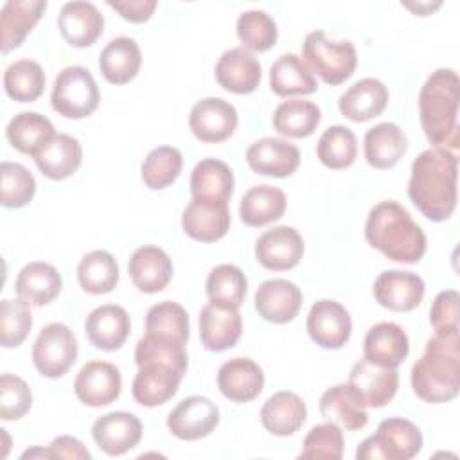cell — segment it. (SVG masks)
Instances as JSON below:
<instances>
[{
	"label": "cell",
	"mask_w": 460,
	"mask_h": 460,
	"mask_svg": "<svg viewBox=\"0 0 460 460\" xmlns=\"http://www.w3.org/2000/svg\"><path fill=\"white\" fill-rule=\"evenodd\" d=\"M300 458H329L340 460L343 456L341 428L332 422L313 426L304 438Z\"/></svg>",
	"instance_id": "51"
},
{
	"label": "cell",
	"mask_w": 460,
	"mask_h": 460,
	"mask_svg": "<svg viewBox=\"0 0 460 460\" xmlns=\"http://www.w3.org/2000/svg\"><path fill=\"white\" fill-rule=\"evenodd\" d=\"M108 5L115 9L124 20L131 23H144L153 16L156 0H108Z\"/></svg>",
	"instance_id": "54"
},
{
	"label": "cell",
	"mask_w": 460,
	"mask_h": 460,
	"mask_svg": "<svg viewBox=\"0 0 460 460\" xmlns=\"http://www.w3.org/2000/svg\"><path fill=\"white\" fill-rule=\"evenodd\" d=\"M237 110L225 99L207 97L198 101L189 115V128L205 144H217L230 138L237 128Z\"/></svg>",
	"instance_id": "10"
},
{
	"label": "cell",
	"mask_w": 460,
	"mask_h": 460,
	"mask_svg": "<svg viewBox=\"0 0 460 460\" xmlns=\"http://www.w3.org/2000/svg\"><path fill=\"white\" fill-rule=\"evenodd\" d=\"M5 93L18 102H32L45 90V72L32 59H18L4 72Z\"/></svg>",
	"instance_id": "44"
},
{
	"label": "cell",
	"mask_w": 460,
	"mask_h": 460,
	"mask_svg": "<svg viewBox=\"0 0 460 460\" xmlns=\"http://www.w3.org/2000/svg\"><path fill=\"white\" fill-rule=\"evenodd\" d=\"M318 408L327 422L347 431H358L368 422L365 399L350 383H340L327 388L320 397Z\"/></svg>",
	"instance_id": "16"
},
{
	"label": "cell",
	"mask_w": 460,
	"mask_h": 460,
	"mask_svg": "<svg viewBox=\"0 0 460 460\" xmlns=\"http://www.w3.org/2000/svg\"><path fill=\"white\" fill-rule=\"evenodd\" d=\"M408 138L394 122H379L365 133V160L374 169H392L406 153Z\"/></svg>",
	"instance_id": "33"
},
{
	"label": "cell",
	"mask_w": 460,
	"mask_h": 460,
	"mask_svg": "<svg viewBox=\"0 0 460 460\" xmlns=\"http://www.w3.org/2000/svg\"><path fill=\"white\" fill-rule=\"evenodd\" d=\"M372 291L379 305L395 313H408L420 305L426 286L417 273L402 270H386L379 273Z\"/></svg>",
	"instance_id": "15"
},
{
	"label": "cell",
	"mask_w": 460,
	"mask_h": 460,
	"mask_svg": "<svg viewBox=\"0 0 460 460\" xmlns=\"http://www.w3.org/2000/svg\"><path fill=\"white\" fill-rule=\"evenodd\" d=\"M460 79L453 68H437L419 92V117L433 147L458 153Z\"/></svg>",
	"instance_id": "4"
},
{
	"label": "cell",
	"mask_w": 460,
	"mask_h": 460,
	"mask_svg": "<svg viewBox=\"0 0 460 460\" xmlns=\"http://www.w3.org/2000/svg\"><path fill=\"white\" fill-rule=\"evenodd\" d=\"M205 289L212 304L239 309L246 296L248 280L241 268L234 264H219L210 270Z\"/></svg>",
	"instance_id": "42"
},
{
	"label": "cell",
	"mask_w": 460,
	"mask_h": 460,
	"mask_svg": "<svg viewBox=\"0 0 460 460\" xmlns=\"http://www.w3.org/2000/svg\"><path fill=\"white\" fill-rule=\"evenodd\" d=\"M142 65V52L133 38H113L101 50L99 68L102 77L111 84H126L133 81Z\"/></svg>",
	"instance_id": "34"
},
{
	"label": "cell",
	"mask_w": 460,
	"mask_h": 460,
	"mask_svg": "<svg viewBox=\"0 0 460 460\" xmlns=\"http://www.w3.org/2000/svg\"><path fill=\"white\" fill-rule=\"evenodd\" d=\"M429 323L435 332L458 331V293L455 289L440 291L429 309Z\"/></svg>",
	"instance_id": "53"
},
{
	"label": "cell",
	"mask_w": 460,
	"mask_h": 460,
	"mask_svg": "<svg viewBox=\"0 0 460 460\" xmlns=\"http://www.w3.org/2000/svg\"><path fill=\"white\" fill-rule=\"evenodd\" d=\"M61 275L59 271L41 261L25 264L14 282V291L18 298L25 300L29 305H47L61 293Z\"/></svg>",
	"instance_id": "32"
},
{
	"label": "cell",
	"mask_w": 460,
	"mask_h": 460,
	"mask_svg": "<svg viewBox=\"0 0 460 460\" xmlns=\"http://www.w3.org/2000/svg\"><path fill=\"white\" fill-rule=\"evenodd\" d=\"M99 101V86L92 72L84 66H66L54 79L50 104L52 110L65 119L79 120L92 115L97 110Z\"/></svg>",
	"instance_id": "7"
},
{
	"label": "cell",
	"mask_w": 460,
	"mask_h": 460,
	"mask_svg": "<svg viewBox=\"0 0 460 460\" xmlns=\"http://www.w3.org/2000/svg\"><path fill=\"white\" fill-rule=\"evenodd\" d=\"M45 9V0H9L4 4L0 11V49L4 54L18 49L23 43L27 34L40 22Z\"/></svg>",
	"instance_id": "30"
},
{
	"label": "cell",
	"mask_w": 460,
	"mask_h": 460,
	"mask_svg": "<svg viewBox=\"0 0 460 460\" xmlns=\"http://www.w3.org/2000/svg\"><path fill=\"white\" fill-rule=\"evenodd\" d=\"M302 300L304 296L300 288L286 279L264 280L253 296L259 316L279 325L288 323L298 316Z\"/></svg>",
	"instance_id": "18"
},
{
	"label": "cell",
	"mask_w": 460,
	"mask_h": 460,
	"mask_svg": "<svg viewBox=\"0 0 460 460\" xmlns=\"http://www.w3.org/2000/svg\"><path fill=\"white\" fill-rule=\"evenodd\" d=\"M2 198L5 208H22L29 205L36 194V180L31 171L16 162H2Z\"/></svg>",
	"instance_id": "49"
},
{
	"label": "cell",
	"mask_w": 460,
	"mask_h": 460,
	"mask_svg": "<svg viewBox=\"0 0 460 460\" xmlns=\"http://www.w3.org/2000/svg\"><path fill=\"white\" fill-rule=\"evenodd\" d=\"M458 153L429 147L411 164L408 196L429 221H446L456 207Z\"/></svg>",
	"instance_id": "1"
},
{
	"label": "cell",
	"mask_w": 460,
	"mask_h": 460,
	"mask_svg": "<svg viewBox=\"0 0 460 460\" xmlns=\"http://www.w3.org/2000/svg\"><path fill=\"white\" fill-rule=\"evenodd\" d=\"M411 388L428 404L453 401L460 392L458 331L435 332L411 368Z\"/></svg>",
	"instance_id": "2"
},
{
	"label": "cell",
	"mask_w": 460,
	"mask_h": 460,
	"mask_svg": "<svg viewBox=\"0 0 460 460\" xmlns=\"http://www.w3.org/2000/svg\"><path fill=\"white\" fill-rule=\"evenodd\" d=\"M307 408L295 392L280 390L266 399L261 408V422L275 437H289L305 422Z\"/></svg>",
	"instance_id": "31"
},
{
	"label": "cell",
	"mask_w": 460,
	"mask_h": 460,
	"mask_svg": "<svg viewBox=\"0 0 460 460\" xmlns=\"http://www.w3.org/2000/svg\"><path fill=\"white\" fill-rule=\"evenodd\" d=\"M75 359L77 340L68 325L54 322L40 331L32 345V363L43 377H63Z\"/></svg>",
	"instance_id": "8"
},
{
	"label": "cell",
	"mask_w": 460,
	"mask_h": 460,
	"mask_svg": "<svg viewBox=\"0 0 460 460\" xmlns=\"http://www.w3.org/2000/svg\"><path fill=\"white\" fill-rule=\"evenodd\" d=\"M183 374L164 363H146L138 367V374L133 379V399L146 408H155L178 392Z\"/></svg>",
	"instance_id": "27"
},
{
	"label": "cell",
	"mask_w": 460,
	"mask_h": 460,
	"mask_svg": "<svg viewBox=\"0 0 460 460\" xmlns=\"http://www.w3.org/2000/svg\"><path fill=\"white\" fill-rule=\"evenodd\" d=\"M146 334L171 338L185 345L190 334L187 311L183 305L171 300L151 305L146 314Z\"/></svg>",
	"instance_id": "45"
},
{
	"label": "cell",
	"mask_w": 460,
	"mask_h": 460,
	"mask_svg": "<svg viewBox=\"0 0 460 460\" xmlns=\"http://www.w3.org/2000/svg\"><path fill=\"white\" fill-rule=\"evenodd\" d=\"M237 36L246 50L266 52L277 43V23L275 20L261 9L244 11L237 18Z\"/></svg>",
	"instance_id": "48"
},
{
	"label": "cell",
	"mask_w": 460,
	"mask_h": 460,
	"mask_svg": "<svg viewBox=\"0 0 460 460\" xmlns=\"http://www.w3.org/2000/svg\"><path fill=\"white\" fill-rule=\"evenodd\" d=\"M63 40L77 49L93 45L104 29V16L92 2H66L58 16Z\"/></svg>",
	"instance_id": "20"
},
{
	"label": "cell",
	"mask_w": 460,
	"mask_h": 460,
	"mask_svg": "<svg viewBox=\"0 0 460 460\" xmlns=\"http://www.w3.org/2000/svg\"><path fill=\"white\" fill-rule=\"evenodd\" d=\"M34 162L43 176L50 180H65L81 167L83 147L75 137L56 133V137L34 156Z\"/></svg>",
	"instance_id": "35"
},
{
	"label": "cell",
	"mask_w": 460,
	"mask_h": 460,
	"mask_svg": "<svg viewBox=\"0 0 460 460\" xmlns=\"http://www.w3.org/2000/svg\"><path fill=\"white\" fill-rule=\"evenodd\" d=\"M217 388L234 402H250L264 388V372L250 358H232L217 370Z\"/></svg>",
	"instance_id": "26"
},
{
	"label": "cell",
	"mask_w": 460,
	"mask_h": 460,
	"mask_svg": "<svg viewBox=\"0 0 460 460\" xmlns=\"http://www.w3.org/2000/svg\"><path fill=\"white\" fill-rule=\"evenodd\" d=\"M5 137L16 151L34 158L56 137V131L54 124L45 115L38 111H22L9 120Z\"/></svg>",
	"instance_id": "37"
},
{
	"label": "cell",
	"mask_w": 460,
	"mask_h": 460,
	"mask_svg": "<svg viewBox=\"0 0 460 460\" xmlns=\"http://www.w3.org/2000/svg\"><path fill=\"white\" fill-rule=\"evenodd\" d=\"M246 162L250 169L261 176L288 178L300 165V151L284 138L266 137L248 147Z\"/></svg>",
	"instance_id": "17"
},
{
	"label": "cell",
	"mask_w": 460,
	"mask_h": 460,
	"mask_svg": "<svg viewBox=\"0 0 460 460\" xmlns=\"http://www.w3.org/2000/svg\"><path fill=\"white\" fill-rule=\"evenodd\" d=\"M286 194L273 185L262 183L248 189L239 205L241 221L248 226H266L286 212Z\"/></svg>",
	"instance_id": "38"
},
{
	"label": "cell",
	"mask_w": 460,
	"mask_h": 460,
	"mask_svg": "<svg viewBox=\"0 0 460 460\" xmlns=\"http://www.w3.org/2000/svg\"><path fill=\"white\" fill-rule=\"evenodd\" d=\"M183 167V156L180 149L172 146H160L147 153L142 162L140 176L142 181L153 189L162 190L176 181Z\"/></svg>",
	"instance_id": "46"
},
{
	"label": "cell",
	"mask_w": 460,
	"mask_h": 460,
	"mask_svg": "<svg viewBox=\"0 0 460 460\" xmlns=\"http://www.w3.org/2000/svg\"><path fill=\"white\" fill-rule=\"evenodd\" d=\"M131 331V320L124 307L117 304H104L95 307L84 322L88 341L101 350H119Z\"/></svg>",
	"instance_id": "22"
},
{
	"label": "cell",
	"mask_w": 460,
	"mask_h": 460,
	"mask_svg": "<svg viewBox=\"0 0 460 460\" xmlns=\"http://www.w3.org/2000/svg\"><path fill=\"white\" fill-rule=\"evenodd\" d=\"M270 88L279 97L309 95L318 90V83L304 59L289 52L279 56L270 66Z\"/></svg>",
	"instance_id": "36"
},
{
	"label": "cell",
	"mask_w": 460,
	"mask_h": 460,
	"mask_svg": "<svg viewBox=\"0 0 460 460\" xmlns=\"http://www.w3.org/2000/svg\"><path fill=\"white\" fill-rule=\"evenodd\" d=\"M135 363L137 367L146 363H164L185 374L189 358L183 343L171 338L144 334L135 347Z\"/></svg>",
	"instance_id": "47"
},
{
	"label": "cell",
	"mask_w": 460,
	"mask_h": 460,
	"mask_svg": "<svg viewBox=\"0 0 460 460\" xmlns=\"http://www.w3.org/2000/svg\"><path fill=\"white\" fill-rule=\"evenodd\" d=\"M32 406L31 386L14 374L0 377V419L18 420L29 413Z\"/></svg>",
	"instance_id": "52"
},
{
	"label": "cell",
	"mask_w": 460,
	"mask_h": 460,
	"mask_svg": "<svg viewBox=\"0 0 460 460\" xmlns=\"http://www.w3.org/2000/svg\"><path fill=\"white\" fill-rule=\"evenodd\" d=\"M365 237L386 259L402 264L419 262L428 244L424 230L401 203L392 199L370 208L365 223Z\"/></svg>",
	"instance_id": "3"
},
{
	"label": "cell",
	"mask_w": 460,
	"mask_h": 460,
	"mask_svg": "<svg viewBox=\"0 0 460 460\" xmlns=\"http://www.w3.org/2000/svg\"><path fill=\"white\" fill-rule=\"evenodd\" d=\"M32 327L31 307L25 300L4 298L0 302V345L4 349L20 347Z\"/></svg>",
	"instance_id": "50"
},
{
	"label": "cell",
	"mask_w": 460,
	"mask_h": 460,
	"mask_svg": "<svg viewBox=\"0 0 460 460\" xmlns=\"http://www.w3.org/2000/svg\"><path fill=\"white\" fill-rule=\"evenodd\" d=\"M316 156L332 171L350 167L358 156V140L354 131L341 124L327 128L318 138Z\"/></svg>",
	"instance_id": "43"
},
{
	"label": "cell",
	"mask_w": 460,
	"mask_h": 460,
	"mask_svg": "<svg viewBox=\"0 0 460 460\" xmlns=\"http://www.w3.org/2000/svg\"><path fill=\"white\" fill-rule=\"evenodd\" d=\"M120 370L108 361L84 363L74 379L75 397L90 408L111 404L120 395Z\"/></svg>",
	"instance_id": "12"
},
{
	"label": "cell",
	"mask_w": 460,
	"mask_h": 460,
	"mask_svg": "<svg viewBox=\"0 0 460 460\" xmlns=\"http://www.w3.org/2000/svg\"><path fill=\"white\" fill-rule=\"evenodd\" d=\"M302 58L311 72L331 86L347 81L358 65L352 41H332L323 31H313L302 43Z\"/></svg>",
	"instance_id": "6"
},
{
	"label": "cell",
	"mask_w": 460,
	"mask_h": 460,
	"mask_svg": "<svg viewBox=\"0 0 460 460\" xmlns=\"http://www.w3.org/2000/svg\"><path fill=\"white\" fill-rule=\"evenodd\" d=\"M183 232L199 243H216L230 228L228 201L192 198L181 214Z\"/></svg>",
	"instance_id": "11"
},
{
	"label": "cell",
	"mask_w": 460,
	"mask_h": 460,
	"mask_svg": "<svg viewBox=\"0 0 460 460\" xmlns=\"http://www.w3.org/2000/svg\"><path fill=\"white\" fill-rule=\"evenodd\" d=\"M304 257L302 235L288 225L273 226L255 241V259L271 271H288Z\"/></svg>",
	"instance_id": "14"
},
{
	"label": "cell",
	"mask_w": 460,
	"mask_h": 460,
	"mask_svg": "<svg viewBox=\"0 0 460 460\" xmlns=\"http://www.w3.org/2000/svg\"><path fill=\"white\" fill-rule=\"evenodd\" d=\"M388 88L374 77H365L349 86L338 99L340 113L352 122H367L385 111Z\"/></svg>",
	"instance_id": "29"
},
{
	"label": "cell",
	"mask_w": 460,
	"mask_h": 460,
	"mask_svg": "<svg viewBox=\"0 0 460 460\" xmlns=\"http://www.w3.org/2000/svg\"><path fill=\"white\" fill-rule=\"evenodd\" d=\"M234 194V172L217 158H203L190 174V196L228 201Z\"/></svg>",
	"instance_id": "39"
},
{
	"label": "cell",
	"mask_w": 460,
	"mask_h": 460,
	"mask_svg": "<svg viewBox=\"0 0 460 460\" xmlns=\"http://www.w3.org/2000/svg\"><path fill=\"white\" fill-rule=\"evenodd\" d=\"M77 280L90 295H106L119 284V264L106 250H93L77 264Z\"/></svg>",
	"instance_id": "41"
},
{
	"label": "cell",
	"mask_w": 460,
	"mask_h": 460,
	"mask_svg": "<svg viewBox=\"0 0 460 460\" xmlns=\"http://www.w3.org/2000/svg\"><path fill=\"white\" fill-rule=\"evenodd\" d=\"M422 449V433L408 419L388 417L356 449L358 460H410Z\"/></svg>",
	"instance_id": "5"
},
{
	"label": "cell",
	"mask_w": 460,
	"mask_h": 460,
	"mask_svg": "<svg viewBox=\"0 0 460 460\" xmlns=\"http://www.w3.org/2000/svg\"><path fill=\"white\" fill-rule=\"evenodd\" d=\"M142 422L128 411L101 415L92 426V437L108 456H120L133 449L142 438Z\"/></svg>",
	"instance_id": "19"
},
{
	"label": "cell",
	"mask_w": 460,
	"mask_h": 460,
	"mask_svg": "<svg viewBox=\"0 0 460 460\" xmlns=\"http://www.w3.org/2000/svg\"><path fill=\"white\" fill-rule=\"evenodd\" d=\"M311 340L322 349H341L352 332V320L345 305L336 300H318L305 320Z\"/></svg>",
	"instance_id": "13"
},
{
	"label": "cell",
	"mask_w": 460,
	"mask_h": 460,
	"mask_svg": "<svg viewBox=\"0 0 460 460\" xmlns=\"http://www.w3.org/2000/svg\"><path fill=\"white\" fill-rule=\"evenodd\" d=\"M261 63L244 47H232L225 50L216 65V79L221 88L230 93L246 95L261 84Z\"/></svg>",
	"instance_id": "21"
},
{
	"label": "cell",
	"mask_w": 460,
	"mask_h": 460,
	"mask_svg": "<svg viewBox=\"0 0 460 460\" xmlns=\"http://www.w3.org/2000/svg\"><path fill=\"white\" fill-rule=\"evenodd\" d=\"M410 352V340L401 325L379 322L372 325L363 340V356L374 365L397 368Z\"/></svg>",
	"instance_id": "23"
},
{
	"label": "cell",
	"mask_w": 460,
	"mask_h": 460,
	"mask_svg": "<svg viewBox=\"0 0 460 460\" xmlns=\"http://www.w3.org/2000/svg\"><path fill=\"white\" fill-rule=\"evenodd\" d=\"M349 383L356 386L367 406L383 408L397 394L399 374L397 368H385L363 358L350 368Z\"/></svg>",
	"instance_id": "28"
},
{
	"label": "cell",
	"mask_w": 460,
	"mask_h": 460,
	"mask_svg": "<svg viewBox=\"0 0 460 460\" xmlns=\"http://www.w3.org/2000/svg\"><path fill=\"white\" fill-rule=\"evenodd\" d=\"M50 458H72V460H90V451L83 446L81 440L70 435H61L54 438L49 446Z\"/></svg>",
	"instance_id": "55"
},
{
	"label": "cell",
	"mask_w": 460,
	"mask_h": 460,
	"mask_svg": "<svg viewBox=\"0 0 460 460\" xmlns=\"http://www.w3.org/2000/svg\"><path fill=\"white\" fill-rule=\"evenodd\" d=\"M322 120L316 102L305 99L284 101L273 113V128L288 138H305L314 133Z\"/></svg>",
	"instance_id": "40"
},
{
	"label": "cell",
	"mask_w": 460,
	"mask_h": 460,
	"mask_svg": "<svg viewBox=\"0 0 460 460\" xmlns=\"http://www.w3.org/2000/svg\"><path fill=\"white\" fill-rule=\"evenodd\" d=\"M172 262L158 246H140L133 252L128 262V273L135 288L142 293L164 291L172 279Z\"/></svg>",
	"instance_id": "24"
},
{
	"label": "cell",
	"mask_w": 460,
	"mask_h": 460,
	"mask_svg": "<svg viewBox=\"0 0 460 460\" xmlns=\"http://www.w3.org/2000/svg\"><path fill=\"white\" fill-rule=\"evenodd\" d=\"M243 332V318L237 309L208 302L199 311V338L207 350L223 352L232 349Z\"/></svg>",
	"instance_id": "25"
},
{
	"label": "cell",
	"mask_w": 460,
	"mask_h": 460,
	"mask_svg": "<svg viewBox=\"0 0 460 460\" xmlns=\"http://www.w3.org/2000/svg\"><path fill=\"white\" fill-rule=\"evenodd\" d=\"M402 5L408 7V9H411V11H413L415 14H419V16H428V14H431L437 7H440V2H437L435 5H431L429 2H426V4H420V2L410 4V2H404Z\"/></svg>",
	"instance_id": "56"
},
{
	"label": "cell",
	"mask_w": 460,
	"mask_h": 460,
	"mask_svg": "<svg viewBox=\"0 0 460 460\" xmlns=\"http://www.w3.org/2000/svg\"><path fill=\"white\" fill-rule=\"evenodd\" d=\"M2 438H4V451H2V456L7 455V449H9V437L5 433V429H2Z\"/></svg>",
	"instance_id": "58"
},
{
	"label": "cell",
	"mask_w": 460,
	"mask_h": 460,
	"mask_svg": "<svg viewBox=\"0 0 460 460\" xmlns=\"http://www.w3.org/2000/svg\"><path fill=\"white\" fill-rule=\"evenodd\" d=\"M32 456H41V458H50L49 456V449H41V447H32V449H27L22 458H32Z\"/></svg>",
	"instance_id": "57"
},
{
	"label": "cell",
	"mask_w": 460,
	"mask_h": 460,
	"mask_svg": "<svg viewBox=\"0 0 460 460\" xmlns=\"http://www.w3.org/2000/svg\"><path fill=\"white\" fill-rule=\"evenodd\" d=\"M219 424V408L208 397L190 395L181 399L167 417L169 431L180 440L208 437Z\"/></svg>",
	"instance_id": "9"
}]
</instances>
